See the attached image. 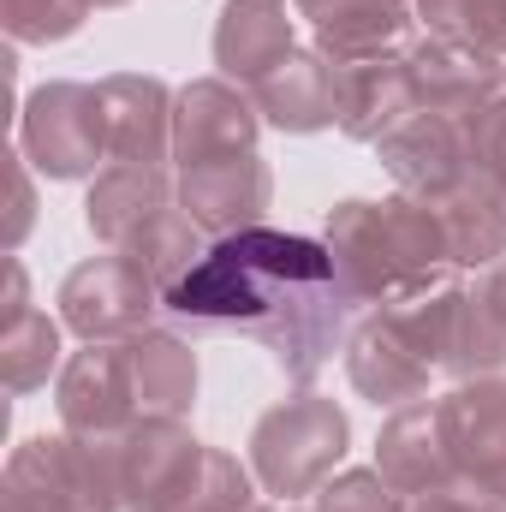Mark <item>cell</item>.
<instances>
[{
    "instance_id": "28",
    "label": "cell",
    "mask_w": 506,
    "mask_h": 512,
    "mask_svg": "<svg viewBox=\"0 0 506 512\" xmlns=\"http://www.w3.org/2000/svg\"><path fill=\"white\" fill-rule=\"evenodd\" d=\"M251 507H256V471L239 465L233 453L209 447L203 465H197V477H191V489L167 512H251Z\"/></svg>"
},
{
    "instance_id": "4",
    "label": "cell",
    "mask_w": 506,
    "mask_h": 512,
    "mask_svg": "<svg viewBox=\"0 0 506 512\" xmlns=\"http://www.w3.org/2000/svg\"><path fill=\"white\" fill-rule=\"evenodd\" d=\"M54 304H60V322L84 346H96V340H131V334H143L155 322V310H161V292L120 251H108V256L78 262L60 280V298Z\"/></svg>"
},
{
    "instance_id": "5",
    "label": "cell",
    "mask_w": 506,
    "mask_h": 512,
    "mask_svg": "<svg viewBox=\"0 0 506 512\" xmlns=\"http://www.w3.org/2000/svg\"><path fill=\"white\" fill-rule=\"evenodd\" d=\"M322 245L334 256V274H340L352 304H387L393 292L417 286L399 245H393V227H387L381 203H370V197L334 203L328 221H322Z\"/></svg>"
},
{
    "instance_id": "26",
    "label": "cell",
    "mask_w": 506,
    "mask_h": 512,
    "mask_svg": "<svg viewBox=\"0 0 506 512\" xmlns=\"http://www.w3.org/2000/svg\"><path fill=\"white\" fill-rule=\"evenodd\" d=\"M441 370L453 382H477V376H501L506 370V322L495 316V304L483 298L477 280H465V298H459V316H453V340H447Z\"/></svg>"
},
{
    "instance_id": "31",
    "label": "cell",
    "mask_w": 506,
    "mask_h": 512,
    "mask_svg": "<svg viewBox=\"0 0 506 512\" xmlns=\"http://www.w3.org/2000/svg\"><path fill=\"white\" fill-rule=\"evenodd\" d=\"M316 512H411V501L381 471H340L316 489Z\"/></svg>"
},
{
    "instance_id": "18",
    "label": "cell",
    "mask_w": 506,
    "mask_h": 512,
    "mask_svg": "<svg viewBox=\"0 0 506 512\" xmlns=\"http://www.w3.org/2000/svg\"><path fill=\"white\" fill-rule=\"evenodd\" d=\"M292 18H286V0H227L215 12V66L221 78L256 90L286 54H292Z\"/></svg>"
},
{
    "instance_id": "17",
    "label": "cell",
    "mask_w": 506,
    "mask_h": 512,
    "mask_svg": "<svg viewBox=\"0 0 506 512\" xmlns=\"http://www.w3.org/2000/svg\"><path fill=\"white\" fill-rule=\"evenodd\" d=\"M405 114H417L405 48L399 54H376V60L334 66V126L346 131L352 143H381Z\"/></svg>"
},
{
    "instance_id": "22",
    "label": "cell",
    "mask_w": 506,
    "mask_h": 512,
    "mask_svg": "<svg viewBox=\"0 0 506 512\" xmlns=\"http://www.w3.org/2000/svg\"><path fill=\"white\" fill-rule=\"evenodd\" d=\"M126 376L137 417H191L197 405V352L173 328H143L126 340Z\"/></svg>"
},
{
    "instance_id": "23",
    "label": "cell",
    "mask_w": 506,
    "mask_h": 512,
    "mask_svg": "<svg viewBox=\"0 0 506 512\" xmlns=\"http://www.w3.org/2000/svg\"><path fill=\"white\" fill-rule=\"evenodd\" d=\"M441 227H447V251H453V268H495L506 256V197H495L483 179H465L441 197H429Z\"/></svg>"
},
{
    "instance_id": "1",
    "label": "cell",
    "mask_w": 506,
    "mask_h": 512,
    "mask_svg": "<svg viewBox=\"0 0 506 512\" xmlns=\"http://www.w3.org/2000/svg\"><path fill=\"white\" fill-rule=\"evenodd\" d=\"M161 310L191 334L256 340L286 382L310 387L346 340L352 298L322 239L251 227L215 239L203 262L161 298Z\"/></svg>"
},
{
    "instance_id": "19",
    "label": "cell",
    "mask_w": 506,
    "mask_h": 512,
    "mask_svg": "<svg viewBox=\"0 0 506 512\" xmlns=\"http://www.w3.org/2000/svg\"><path fill=\"white\" fill-rule=\"evenodd\" d=\"M346 376L352 387L370 399V405H387V411H399V405H417V399H429V376H435V364L429 358H417L381 316H364L358 328H352V340H346Z\"/></svg>"
},
{
    "instance_id": "30",
    "label": "cell",
    "mask_w": 506,
    "mask_h": 512,
    "mask_svg": "<svg viewBox=\"0 0 506 512\" xmlns=\"http://www.w3.org/2000/svg\"><path fill=\"white\" fill-rule=\"evenodd\" d=\"M465 161H471V179L506 197V90L477 114H465Z\"/></svg>"
},
{
    "instance_id": "32",
    "label": "cell",
    "mask_w": 506,
    "mask_h": 512,
    "mask_svg": "<svg viewBox=\"0 0 506 512\" xmlns=\"http://www.w3.org/2000/svg\"><path fill=\"white\" fill-rule=\"evenodd\" d=\"M6 161H12V221H6V251H18L24 233H30V221H36V191H30V161H24V149H12Z\"/></svg>"
},
{
    "instance_id": "27",
    "label": "cell",
    "mask_w": 506,
    "mask_h": 512,
    "mask_svg": "<svg viewBox=\"0 0 506 512\" xmlns=\"http://www.w3.org/2000/svg\"><path fill=\"white\" fill-rule=\"evenodd\" d=\"M411 12H417V30L506 60V0H411Z\"/></svg>"
},
{
    "instance_id": "20",
    "label": "cell",
    "mask_w": 506,
    "mask_h": 512,
    "mask_svg": "<svg viewBox=\"0 0 506 512\" xmlns=\"http://www.w3.org/2000/svg\"><path fill=\"white\" fill-rule=\"evenodd\" d=\"M179 203V191H173V179H167V167H126V161H108L102 173H96V185H90V197H84V227L108 245V251H120L126 239H137L161 209H173Z\"/></svg>"
},
{
    "instance_id": "24",
    "label": "cell",
    "mask_w": 506,
    "mask_h": 512,
    "mask_svg": "<svg viewBox=\"0 0 506 512\" xmlns=\"http://www.w3.org/2000/svg\"><path fill=\"white\" fill-rule=\"evenodd\" d=\"M209 245H215V239H209V233H203V227H197V221L173 203V209H161V215H155L137 239H126V245H120V256H126L131 268H137V274H143V280L167 298V292H173V286H179V280L203 262V251H209Z\"/></svg>"
},
{
    "instance_id": "16",
    "label": "cell",
    "mask_w": 506,
    "mask_h": 512,
    "mask_svg": "<svg viewBox=\"0 0 506 512\" xmlns=\"http://www.w3.org/2000/svg\"><path fill=\"white\" fill-rule=\"evenodd\" d=\"M0 507L6 512H96L90 477L78 465L72 435H30L12 447L6 477H0Z\"/></svg>"
},
{
    "instance_id": "3",
    "label": "cell",
    "mask_w": 506,
    "mask_h": 512,
    "mask_svg": "<svg viewBox=\"0 0 506 512\" xmlns=\"http://www.w3.org/2000/svg\"><path fill=\"white\" fill-rule=\"evenodd\" d=\"M18 149L42 179H90L96 161H108L96 84H78V78L36 84L18 108Z\"/></svg>"
},
{
    "instance_id": "14",
    "label": "cell",
    "mask_w": 506,
    "mask_h": 512,
    "mask_svg": "<svg viewBox=\"0 0 506 512\" xmlns=\"http://www.w3.org/2000/svg\"><path fill=\"white\" fill-rule=\"evenodd\" d=\"M376 471L405 495H435L447 483H459V465H453V447H447V423H441V399H417V405H399L376 435Z\"/></svg>"
},
{
    "instance_id": "21",
    "label": "cell",
    "mask_w": 506,
    "mask_h": 512,
    "mask_svg": "<svg viewBox=\"0 0 506 512\" xmlns=\"http://www.w3.org/2000/svg\"><path fill=\"white\" fill-rule=\"evenodd\" d=\"M251 102L262 126L286 131V137H316L334 126V66L316 48H292L251 90Z\"/></svg>"
},
{
    "instance_id": "12",
    "label": "cell",
    "mask_w": 506,
    "mask_h": 512,
    "mask_svg": "<svg viewBox=\"0 0 506 512\" xmlns=\"http://www.w3.org/2000/svg\"><path fill=\"white\" fill-rule=\"evenodd\" d=\"M60 423L72 435H120L137 423L131 405V376H126V340H96L84 352L66 358L60 382H54Z\"/></svg>"
},
{
    "instance_id": "10",
    "label": "cell",
    "mask_w": 506,
    "mask_h": 512,
    "mask_svg": "<svg viewBox=\"0 0 506 512\" xmlns=\"http://www.w3.org/2000/svg\"><path fill=\"white\" fill-rule=\"evenodd\" d=\"M405 72H411V96L429 114H477L483 102H495L506 90V60H489L477 48H459L447 36L417 30L405 42Z\"/></svg>"
},
{
    "instance_id": "34",
    "label": "cell",
    "mask_w": 506,
    "mask_h": 512,
    "mask_svg": "<svg viewBox=\"0 0 506 512\" xmlns=\"http://www.w3.org/2000/svg\"><path fill=\"white\" fill-rule=\"evenodd\" d=\"M477 286H483V298L495 304V316L506 322V256L495 262V268H483V274H477Z\"/></svg>"
},
{
    "instance_id": "6",
    "label": "cell",
    "mask_w": 506,
    "mask_h": 512,
    "mask_svg": "<svg viewBox=\"0 0 506 512\" xmlns=\"http://www.w3.org/2000/svg\"><path fill=\"white\" fill-rule=\"evenodd\" d=\"M173 191H179V209L209 239H233V233L262 227V215L274 203V173L256 149H245V155H215V161L179 167Z\"/></svg>"
},
{
    "instance_id": "25",
    "label": "cell",
    "mask_w": 506,
    "mask_h": 512,
    "mask_svg": "<svg viewBox=\"0 0 506 512\" xmlns=\"http://www.w3.org/2000/svg\"><path fill=\"white\" fill-rule=\"evenodd\" d=\"M60 328L66 322H54L36 304L0 322V382H6V393H36V387H48L54 370H66L60 364Z\"/></svg>"
},
{
    "instance_id": "36",
    "label": "cell",
    "mask_w": 506,
    "mask_h": 512,
    "mask_svg": "<svg viewBox=\"0 0 506 512\" xmlns=\"http://www.w3.org/2000/svg\"><path fill=\"white\" fill-rule=\"evenodd\" d=\"M251 512H292V507H251Z\"/></svg>"
},
{
    "instance_id": "9",
    "label": "cell",
    "mask_w": 506,
    "mask_h": 512,
    "mask_svg": "<svg viewBox=\"0 0 506 512\" xmlns=\"http://www.w3.org/2000/svg\"><path fill=\"white\" fill-rule=\"evenodd\" d=\"M441 423H447L459 483L495 495L506 507V376L459 382L441 399Z\"/></svg>"
},
{
    "instance_id": "11",
    "label": "cell",
    "mask_w": 506,
    "mask_h": 512,
    "mask_svg": "<svg viewBox=\"0 0 506 512\" xmlns=\"http://www.w3.org/2000/svg\"><path fill=\"white\" fill-rule=\"evenodd\" d=\"M102 126H108V161L126 167H167L173 161V96L149 72H114L96 84Z\"/></svg>"
},
{
    "instance_id": "7",
    "label": "cell",
    "mask_w": 506,
    "mask_h": 512,
    "mask_svg": "<svg viewBox=\"0 0 506 512\" xmlns=\"http://www.w3.org/2000/svg\"><path fill=\"white\" fill-rule=\"evenodd\" d=\"M203 441L185 429V417H137L120 435V495L126 512H167L197 477Z\"/></svg>"
},
{
    "instance_id": "13",
    "label": "cell",
    "mask_w": 506,
    "mask_h": 512,
    "mask_svg": "<svg viewBox=\"0 0 506 512\" xmlns=\"http://www.w3.org/2000/svg\"><path fill=\"white\" fill-rule=\"evenodd\" d=\"M381 167L399 179V191H417V197H441L453 185L471 179V161H465V120L459 114H405L399 126L376 143Z\"/></svg>"
},
{
    "instance_id": "8",
    "label": "cell",
    "mask_w": 506,
    "mask_h": 512,
    "mask_svg": "<svg viewBox=\"0 0 506 512\" xmlns=\"http://www.w3.org/2000/svg\"><path fill=\"white\" fill-rule=\"evenodd\" d=\"M262 137L251 90L233 78H191L173 96V167H197L215 155H245Z\"/></svg>"
},
{
    "instance_id": "33",
    "label": "cell",
    "mask_w": 506,
    "mask_h": 512,
    "mask_svg": "<svg viewBox=\"0 0 506 512\" xmlns=\"http://www.w3.org/2000/svg\"><path fill=\"white\" fill-rule=\"evenodd\" d=\"M411 512H506V507L495 495L471 489V483H447V489H435V495H417Z\"/></svg>"
},
{
    "instance_id": "15",
    "label": "cell",
    "mask_w": 506,
    "mask_h": 512,
    "mask_svg": "<svg viewBox=\"0 0 506 512\" xmlns=\"http://www.w3.org/2000/svg\"><path fill=\"white\" fill-rule=\"evenodd\" d=\"M292 6H298V18H310L316 54H322L328 66L399 54V48L417 36L411 0H292Z\"/></svg>"
},
{
    "instance_id": "29",
    "label": "cell",
    "mask_w": 506,
    "mask_h": 512,
    "mask_svg": "<svg viewBox=\"0 0 506 512\" xmlns=\"http://www.w3.org/2000/svg\"><path fill=\"white\" fill-rule=\"evenodd\" d=\"M96 6L90 0H0V24L12 42H30V48H48V42H66L84 30Z\"/></svg>"
},
{
    "instance_id": "35",
    "label": "cell",
    "mask_w": 506,
    "mask_h": 512,
    "mask_svg": "<svg viewBox=\"0 0 506 512\" xmlns=\"http://www.w3.org/2000/svg\"><path fill=\"white\" fill-rule=\"evenodd\" d=\"M90 6H126V0H90Z\"/></svg>"
},
{
    "instance_id": "2",
    "label": "cell",
    "mask_w": 506,
    "mask_h": 512,
    "mask_svg": "<svg viewBox=\"0 0 506 512\" xmlns=\"http://www.w3.org/2000/svg\"><path fill=\"white\" fill-rule=\"evenodd\" d=\"M352 447V423L334 399L322 393H292L280 405H268L251 429V471L262 483V495H280V501H298V495H316L334 465L346 459Z\"/></svg>"
}]
</instances>
